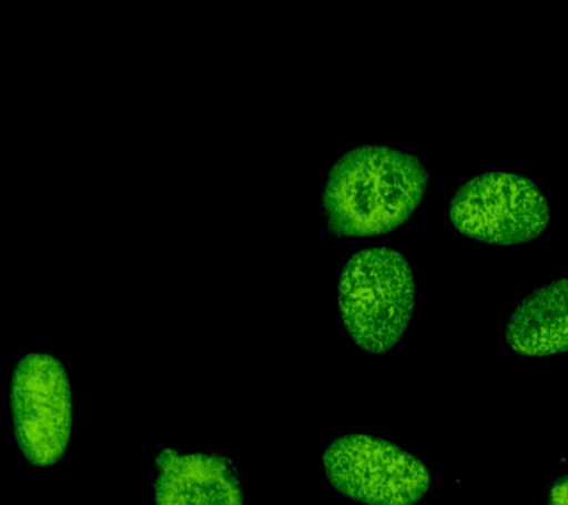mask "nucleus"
<instances>
[{
    "mask_svg": "<svg viewBox=\"0 0 568 505\" xmlns=\"http://www.w3.org/2000/svg\"><path fill=\"white\" fill-rule=\"evenodd\" d=\"M415 154L386 145H358L328 171L322 212L331 236L368 238L406 223L428 189Z\"/></svg>",
    "mask_w": 568,
    "mask_h": 505,
    "instance_id": "nucleus-1",
    "label": "nucleus"
},
{
    "mask_svg": "<svg viewBox=\"0 0 568 505\" xmlns=\"http://www.w3.org/2000/svg\"><path fill=\"white\" fill-rule=\"evenodd\" d=\"M415 303L412 270L394 248L355 252L342 269L337 283L341 321L364 352L385 353L397 345Z\"/></svg>",
    "mask_w": 568,
    "mask_h": 505,
    "instance_id": "nucleus-2",
    "label": "nucleus"
},
{
    "mask_svg": "<svg viewBox=\"0 0 568 505\" xmlns=\"http://www.w3.org/2000/svg\"><path fill=\"white\" fill-rule=\"evenodd\" d=\"M9 407L18 447L34 467L64 456L73 428L69 375L55 356L29 353L13 367Z\"/></svg>",
    "mask_w": 568,
    "mask_h": 505,
    "instance_id": "nucleus-3",
    "label": "nucleus"
},
{
    "mask_svg": "<svg viewBox=\"0 0 568 505\" xmlns=\"http://www.w3.org/2000/svg\"><path fill=\"white\" fill-rule=\"evenodd\" d=\"M448 219L465 236L490 245H518L545 233L549 203L541 190L514 172H486L462 184Z\"/></svg>",
    "mask_w": 568,
    "mask_h": 505,
    "instance_id": "nucleus-4",
    "label": "nucleus"
},
{
    "mask_svg": "<svg viewBox=\"0 0 568 505\" xmlns=\"http://www.w3.org/2000/svg\"><path fill=\"white\" fill-rule=\"evenodd\" d=\"M322 461L339 494L367 505H413L429 487V472L420 459L366 434L335 438Z\"/></svg>",
    "mask_w": 568,
    "mask_h": 505,
    "instance_id": "nucleus-5",
    "label": "nucleus"
},
{
    "mask_svg": "<svg viewBox=\"0 0 568 505\" xmlns=\"http://www.w3.org/2000/svg\"><path fill=\"white\" fill-rule=\"evenodd\" d=\"M154 465L155 505H244L237 469L225 455L164 447Z\"/></svg>",
    "mask_w": 568,
    "mask_h": 505,
    "instance_id": "nucleus-6",
    "label": "nucleus"
},
{
    "mask_svg": "<svg viewBox=\"0 0 568 505\" xmlns=\"http://www.w3.org/2000/svg\"><path fill=\"white\" fill-rule=\"evenodd\" d=\"M506 343L526 357L567 352L568 279L546 283L519 303L506 326Z\"/></svg>",
    "mask_w": 568,
    "mask_h": 505,
    "instance_id": "nucleus-7",
    "label": "nucleus"
},
{
    "mask_svg": "<svg viewBox=\"0 0 568 505\" xmlns=\"http://www.w3.org/2000/svg\"><path fill=\"white\" fill-rule=\"evenodd\" d=\"M548 505H568V474L558 478L550 487Z\"/></svg>",
    "mask_w": 568,
    "mask_h": 505,
    "instance_id": "nucleus-8",
    "label": "nucleus"
}]
</instances>
